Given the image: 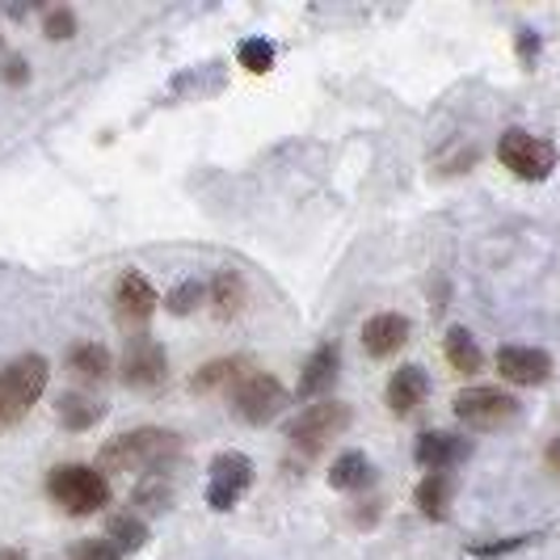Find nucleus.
I'll use <instances>...</instances> for the list:
<instances>
[{"mask_svg":"<svg viewBox=\"0 0 560 560\" xmlns=\"http://www.w3.org/2000/svg\"><path fill=\"white\" fill-rule=\"evenodd\" d=\"M182 451V439L173 430H156V425H143L131 434H118L110 439L102 455H97V468L102 472H152L161 468L165 459H173Z\"/></svg>","mask_w":560,"mask_h":560,"instance_id":"f257e3e1","label":"nucleus"},{"mask_svg":"<svg viewBox=\"0 0 560 560\" xmlns=\"http://www.w3.org/2000/svg\"><path fill=\"white\" fill-rule=\"evenodd\" d=\"M51 366L43 354H22L9 366H0V430H13L47 393Z\"/></svg>","mask_w":560,"mask_h":560,"instance_id":"f03ea898","label":"nucleus"},{"mask_svg":"<svg viewBox=\"0 0 560 560\" xmlns=\"http://www.w3.org/2000/svg\"><path fill=\"white\" fill-rule=\"evenodd\" d=\"M47 493L51 502L63 505L68 514H97L102 505L110 502V485H106V472L102 468H89V464H59L47 477Z\"/></svg>","mask_w":560,"mask_h":560,"instance_id":"7ed1b4c3","label":"nucleus"},{"mask_svg":"<svg viewBox=\"0 0 560 560\" xmlns=\"http://www.w3.org/2000/svg\"><path fill=\"white\" fill-rule=\"evenodd\" d=\"M350 421H354V409L346 400H316V405H308L300 418L291 421L287 443L295 451H304V455H316V451L329 447L337 434H346Z\"/></svg>","mask_w":560,"mask_h":560,"instance_id":"20e7f679","label":"nucleus"},{"mask_svg":"<svg viewBox=\"0 0 560 560\" xmlns=\"http://www.w3.org/2000/svg\"><path fill=\"white\" fill-rule=\"evenodd\" d=\"M498 161L514 177H523V182H544L557 168V148L548 140H539V136H532V131H523V127H510L498 140Z\"/></svg>","mask_w":560,"mask_h":560,"instance_id":"39448f33","label":"nucleus"},{"mask_svg":"<svg viewBox=\"0 0 560 560\" xmlns=\"http://www.w3.org/2000/svg\"><path fill=\"white\" fill-rule=\"evenodd\" d=\"M228 396H232V413L249 425H266L287 409V388L266 371H249Z\"/></svg>","mask_w":560,"mask_h":560,"instance_id":"423d86ee","label":"nucleus"},{"mask_svg":"<svg viewBox=\"0 0 560 560\" xmlns=\"http://www.w3.org/2000/svg\"><path fill=\"white\" fill-rule=\"evenodd\" d=\"M249 485H253L249 455L245 451H220L211 459V477H207V505L224 514V510H232V505L249 493Z\"/></svg>","mask_w":560,"mask_h":560,"instance_id":"0eeeda50","label":"nucleus"},{"mask_svg":"<svg viewBox=\"0 0 560 560\" xmlns=\"http://www.w3.org/2000/svg\"><path fill=\"white\" fill-rule=\"evenodd\" d=\"M455 418L464 425H472V430H498V425L518 418V400L502 393V388H489V384L464 388L455 396Z\"/></svg>","mask_w":560,"mask_h":560,"instance_id":"6e6552de","label":"nucleus"},{"mask_svg":"<svg viewBox=\"0 0 560 560\" xmlns=\"http://www.w3.org/2000/svg\"><path fill=\"white\" fill-rule=\"evenodd\" d=\"M168 375V354L156 337H127V350H122V384L127 388H156L165 384Z\"/></svg>","mask_w":560,"mask_h":560,"instance_id":"1a4fd4ad","label":"nucleus"},{"mask_svg":"<svg viewBox=\"0 0 560 560\" xmlns=\"http://www.w3.org/2000/svg\"><path fill=\"white\" fill-rule=\"evenodd\" d=\"M498 371H502L505 384L539 388V384L552 380V354L548 350H535V346H502L498 350Z\"/></svg>","mask_w":560,"mask_h":560,"instance_id":"9d476101","label":"nucleus"},{"mask_svg":"<svg viewBox=\"0 0 560 560\" xmlns=\"http://www.w3.org/2000/svg\"><path fill=\"white\" fill-rule=\"evenodd\" d=\"M413 455H418V464L425 472H451L455 464H464L472 455V443L459 439V434H447V430H425Z\"/></svg>","mask_w":560,"mask_h":560,"instance_id":"9b49d317","label":"nucleus"},{"mask_svg":"<svg viewBox=\"0 0 560 560\" xmlns=\"http://www.w3.org/2000/svg\"><path fill=\"white\" fill-rule=\"evenodd\" d=\"M114 304H118V316L127 325H148L156 304H161V295H156V287L143 279L140 270H127L118 279V287H114Z\"/></svg>","mask_w":560,"mask_h":560,"instance_id":"f8f14e48","label":"nucleus"},{"mask_svg":"<svg viewBox=\"0 0 560 560\" xmlns=\"http://www.w3.org/2000/svg\"><path fill=\"white\" fill-rule=\"evenodd\" d=\"M337 371H341V346L337 341H325L312 350V359L304 363V375H300V400H316L325 396L337 384Z\"/></svg>","mask_w":560,"mask_h":560,"instance_id":"ddd939ff","label":"nucleus"},{"mask_svg":"<svg viewBox=\"0 0 560 560\" xmlns=\"http://www.w3.org/2000/svg\"><path fill=\"white\" fill-rule=\"evenodd\" d=\"M405 341H409V320L400 312H380L363 325V350L371 359H393Z\"/></svg>","mask_w":560,"mask_h":560,"instance_id":"4468645a","label":"nucleus"},{"mask_svg":"<svg viewBox=\"0 0 560 560\" xmlns=\"http://www.w3.org/2000/svg\"><path fill=\"white\" fill-rule=\"evenodd\" d=\"M388 409H393L396 418H405V413H413L421 400L430 396V375H425V366L418 363H405L400 371H393V380H388Z\"/></svg>","mask_w":560,"mask_h":560,"instance_id":"2eb2a0df","label":"nucleus"},{"mask_svg":"<svg viewBox=\"0 0 560 560\" xmlns=\"http://www.w3.org/2000/svg\"><path fill=\"white\" fill-rule=\"evenodd\" d=\"M56 418L63 430H77V434H84V430H93L97 421L106 418V405H97L93 396H81V393H63L56 400Z\"/></svg>","mask_w":560,"mask_h":560,"instance_id":"dca6fc26","label":"nucleus"},{"mask_svg":"<svg viewBox=\"0 0 560 560\" xmlns=\"http://www.w3.org/2000/svg\"><path fill=\"white\" fill-rule=\"evenodd\" d=\"M371 480H375V468H371V459H366L363 451H346V455H337L334 468H329V485L341 489V493L366 489Z\"/></svg>","mask_w":560,"mask_h":560,"instance_id":"f3484780","label":"nucleus"},{"mask_svg":"<svg viewBox=\"0 0 560 560\" xmlns=\"http://www.w3.org/2000/svg\"><path fill=\"white\" fill-rule=\"evenodd\" d=\"M443 350H447V363L459 371V375H477L485 366V354H480L477 337L468 334L464 325H451L447 337H443Z\"/></svg>","mask_w":560,"mask_h":560,"instance_id":"a211bd4d","label":"nucleus"},{"mask_svg":"<svg viewBox=\"0 0 560 560\" xmlns=\"http://www.w3.org/2000/svg\"><path fill=\"white\" fill-rule=\"evenodd\" d=\"M451 498H455V477L451 472H425V480L418 485V505L425 518H447Z\"/></svg>","mask_w":560,"mask_h":560,"instance_id":"6ab92c4d","label":"nucleus"},{"mask_svg":"<svg viewBox=\"0 0 560 560\" xmlns=\"http://www.w3.org/2000/svg\"><path fill=\"white\" fill-rule=\"evenodd\" d=\"M68 366H72V375L84 380V384H102L110 375V350L97 346V341H81V346H72Z\"/></svg>","mask_w":560,"mask_h":560,"instance_id":"aec40b11","label":"nucleus"},{"mask_svg":"<svg viewBox=\"0 0 560 560\" xmlns=\"http://www.w3.org/2000/svg\"><path fill=\"white\" fill-rule=\"evenodd\" d=\"M245 380V359H215V363H207L202 371H195V380H190V388L195 393H215V388H236Z\"/></svg>","mask_w":560,"mask_h":560,"instance_id":"412c9836","label":"nucleus"},{"mask_svg":"<svg viewBox=\"0 0 560 560\" xmlns=\"http://www.w3.org/2000/svg\"><path fill=\"white\" fill-rule=\"evenodd\" d=\"M211 300H215V312L220 316H232V312L245 308V279L236 270H220L215 282H211Z\"/></svg>","mask_w":560,"mask_h":560,"instance_id":"4be33fe9","label":"nucleus"},{"mask_svg":"<svg viewBox=\"0 0 560 560\" xmlns=\"http://www.w3.org/2000/svg\"><path fill=\"white\" fill-rule=\"evenodd\" d=\"M106 539H110L118 552H140L143 544H148V527H143V518H136V514H118V518H110V527H106Z\"/></svg>","mask_w":560,"mask_h":560,"instance_id":"5701e85b","label":"nucleus"},{"mask_svg":"<svg viewBox=\"0 0 560 560\" xmlns=\"http://www.w3.org/2000/svg\"><path fill=\"white\" fill-rule=\"evenodd\" d=\"M168 502H173V485H165L161 477H148L136 489V505L143 514H161V510H168Z\"/></svg>","mask_w":560,"mask_h":560,"instance_id":"b1692460","label":"nucleus"},{"mask_svg":"<svg viewBox=\"0 0 560 560\" xmlns=\"http://www.w3.org/2000/svg\"><path fill=\"white\" fill-rule=\"evenodd\" d=\"M202 295H207V287L195 282V279H186V282H177V287L165 295V308L173 312V316H190V312L198 308V300H202Z\"/></svg>","mask_w":560,"mask_h":560,"instance_id":"393cba45","label":"nucleus"},{"mask_svg":"<svg viewBox=\"0 0 560 560\" xmlns=\"http://www.w3.org/2000/svg\"><path fill=\"white\" fill-rule=\"evenodd\" d=\"M236 56H241V68H249V72H257V77L275 68V47H270L266 38H245Z\"/></svg>","mask_w":560,"mask_h":560,"instance_id":"a878e982","label":"nucleus"},{"mask_svg":"<svg viewBox=\"0 0 560 560\" xmlns=\"http://www.w3.org/2000/svg\"><path fill=\"white\" fill-rule=\"evenodd\" d=\"M43 34H47L51 43L72 38V34H77V13H72V9H51V13L43 18Z\"/></svg>","mask_w":560,"mask_h":560,"instance_id":"bb28decb","label":"nucleus"},{"mask_svg":"<svg viewBox=\"0 0 560 560\" xmlns=\"http://www.w3.org/2000/svg\"><path fill=\"white\" fill-rule=\"evenodd\" d=\"M77 560H122V552L114 548L110 539H84L77 548Z\"/></svg>","mask_w":560,"mask_h":560,"instance_id":"cd10ccee","label":"nucleus"},{"mask_svg":"<svg viewBox=\"0 0 560 560\" xmlns=\"http://www.w3.org/2000/svg\"><path fill=\"white\" fill-rule=\"evenodd\" d=\"M518 544H527V535H518V539H502V544H477L472 552H477V557H498V552H510V548H518Z\"/></svg>","mask_w":560,"mask_h":560,"instance_id":"c85d7f7f","label":"nucleus"},{"mask_svg":"<svg viewBox=\"0 0 560 560\" xmlns=\"http://www.w3.org/2000/svg\"><path fill=\"white\" fill-rule=\"evenodd\" d=\"M26 77H30V68H26V59L22 56H13L9 63H4V81L9 84H26Z\"/></svg>","mask_w":560,"mask_h":560,"instance_id":"c756f323","label":"nucleus"},{"mask_svg":"<svg viewBox=\"0 0 560 560\" xmlns=\"http://www.w3.org/2000/svg\"><path fill=\"white\" fill-rule=\"evenodd\" d=\"M518 43H523V59H532L535 51H539V38H532V30H523V38H518Z\"/></svg>","mask_w":560,"mask_h":560,"instance_id":"7c9ffc66","label":"nucleus"},{"mask_svg":"<svg viewBox=\"0 0 560 560\" xmlns=\"http://www.w3.org/2000/svg\"><path fill=\"white\" fill-rule=\"evenodd\" d=\"M548 468H552V472H560V439H552V443H548Z\"/></svg>","mask_w":560,"mask_h":560,"instance_id":"2f4dec72","label":"nucleus"},{"mask_svg":"<svg viewBox=\"0 0 560 560\" xmlns=\"http://www.w3.org/2000/svg\"><path fill=\"white\" fill-rule=\"evenodd\" d=\"M0 560H26V557H22L18 548H4V552H0Z\"/></svg>","mask_w":560,"mask_h":560,"instance_id":"473e14b6","label":"nucleus"}]
</instances>
